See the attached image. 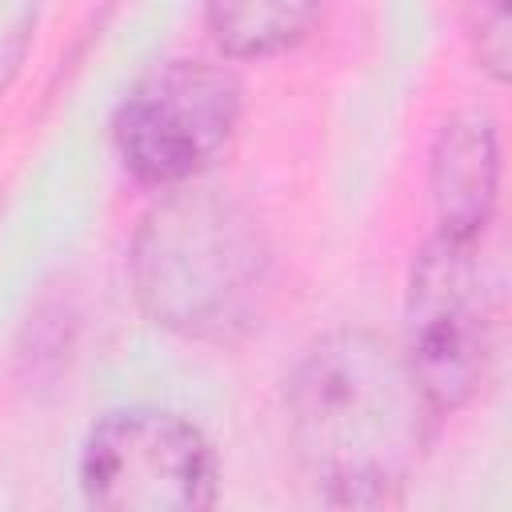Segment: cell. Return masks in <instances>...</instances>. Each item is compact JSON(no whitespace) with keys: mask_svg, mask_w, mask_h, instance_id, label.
<instances>
[{"mask_svg":"<svg viewBox=\"0 0 512 512\" xmlns=\"http://www.w3.org/2000/svg\"><path fill=\"white\" fill-rule=\"evenodd\" d=\"M436 408L404 352L372 332L316 340L288 380V432L332 504H392L432 444Z\"/></svg>","mask_w":512,"mask_h":512,"instance_id":"6da1fadb","label":"cell"},{"mask_svg":"<svg viewBox=\"0 0 512 512\" xmlns=\"http://www.w3.org/2000/svg\"><path fill=\"white\" fill-rule=\"evenodd\" d=\"M132 280L156 324L188 340H236L264 308L272 252L240 204L172 192L140 220Z\"/></svg>","mask_w":512,"mask_h":512,"instance_id":"7a4b0ae2","label":"cell"},{"mask_svg":"<svg viewBox=\"0 0 512 512\" xmlns=\"http://www.w3.org/2000/svg\"><path fill=\"white\" fill-rule=\"evenodd\" d=\"M404 360L436 412L464 408L492 364V296L476 240L440 232L424 244L408 276Z\"/></svg>","mask_w":512,"mask_h":512,"instance_id":"3957f363","label":"cell"},{"mask_svg":"<svg viewBox=\"0 0 512 512\" xmlns=\"http://www.w3.org/2000/svg\"><path fill=\"white\" fill-rule=\"evenodd\" d=\"M240 120V84L208 60L152 68L116 112L124 168L152 188H180L220 160Z\"/></svg>","mask_w":512,"mask_h":512,"instance_id":"277c9868","label":"cell"},{"mask_svg":"<svg viewBox=\"0 0 512 512\" xmlns=\"http://www.w3.org/2000/svg\"><path fill=\"white\" fill-rule=\"evenodd\" d=\"M80 484L112 512H196L216 500V456L184 416L112 412L84 444Z\"/></svg>","mask_w":512,"mask_h":512,"instance_id":"5b68a950","label":"cell"},{"mask_svg":"<svg viewBox=\"0 0 512 512\" xmlns=\"http://www.w3.org/2000/svg\"><path fill=\"white\" fill-rule=\"evenodd\" d=\"M500 192V144L488 112H456L432 144V204L440 232L480 240Z\"/></svg>","mask_w":512,"mask_h":512,"instance_id":"8992f818","label":"cell"},{"mask_svg":"<svg viewBox=\"0 0 512 512\" xmlns=\"http://www.w3.org/2000/svg\"><path fill=\"white\" fill-rule=\"evenodd\" d=\"M324 0H208V32L224 56H272L292 48Z\"/></svg>","mask_w":512,"mask_h":512,"instance_id":"52a82bcc","label":"cell"},{"mask_svg":"<svg viewBox=\"0 0 512 512\" xmlns=\"http://www.w3.org/2000/svg\"><path fill=\"white\" fill-rule=\"evenodd\" d=\"M464 24H468L480 68L492 80H508V60H512L508 0H464Z\"/></svg>","mask_w":512,"mask_h":512,"instance_id":"ba28073f","label":"cell"}]
</instances>
